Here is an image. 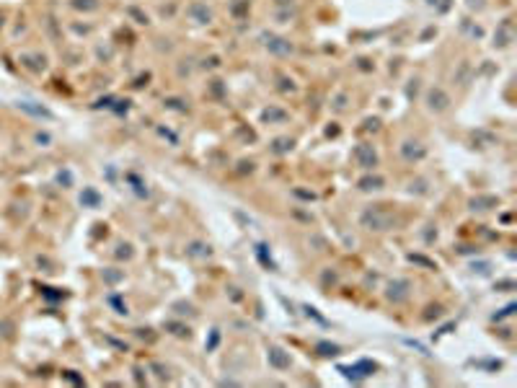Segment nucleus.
Returning <instances> with one entry per match:
<instances>
[{
    "instance_id": "f257e3e1",
    "label": "nucleus",
    "mask_w": 517,
    "mask_h": 388,
    "mask_svg": "<svg viewBox=\"0 0 517 388\" xmlns=\"http://www.w3.org/2000/svg\"><path fill=\"white\" fill-rule=\"evenodd\" d=\"M360 223H362L367 230H388V228L396 223V218H393L391 210H383V205H375V207H367V210L362 212Z\"/></svg>"
},
{
    "instance_id": "f03ea898",
    "label": "nucleus",
    "mask_w": 517,
    "mask_h": 388,
    "mask_svg": "<svg viewBox=\"0 0 517 388\" xmlns=\"http://www.w3.org/2000/svg\"><path fill=\"white\" fill-rule=\"evenodd\" d=\"M352 156H354L357 166H362V168H375L377 166V153H375V148L370 143H360Z\"/></svg>"
},
{
    "instance_id": "7ed1b4c3",
    "label": "nucleus",
    "mask_w": 517,
    "mask_h": 388,
    "mask_svg": "<svg viewBox=\"0 0 517 388\" xmlns=\"http://www.w3.org/2000/svg\"><path fill=\"white\" fill-rule=\"evenodd\" d=\"M409 290H411V282L409 280H393L385 290V298L391 303H404L409 298Z\"/></svg>"
},
{
    "instance_id": "20e7f679",
    "label": "nucleus",
    "mask_w": 517,
    "mask_h": 388,
    "mask_svg": "<svg viewBox=\"0 0 517 388\" xmlns=\"http://www.w3.org/2000/svg\"><path fill=\"white\" fill-rule=\"evenodd\" d=\"M262 42L269 52L274 54H290L292 52V44L285 39V36H277V34H262Z\"/></svg>"
},
{
    "instance_id": "39448f33",
    "label": "nucleus",
    "mask_w": 517,
    "mask_h": 388,
    "mask_svg": "<svg viewBox=\"0 0 517 388\" xmlns=\"http://www.w3.org/2000/svg\"><path fill=\"white\" fill-rule=\"evenodd\" d=\"M401 156H404L409 163H414V161H422V158L427 156V148H424L419 140H406V143L401 145Z\"/></svg>"
},
{
    "instance_id": "423d86ee",
    "label": "nucleus",
    "mask_w": 517,
    "mask_h": 388,
    "mask_svg": "<svg viewBox=\"0 0 517 388\" xmlns=\"http://www.w3.org/2000/svg\"><path fill=\"white\" fill-rule=\"evenodd\" d=\"M427 106H429L432 111H445V109L450 106V96H447L442 88H432V91L427 93Z\"/></svg>"
},
{
    "instance_id": "0eeeda50",
    "label": "nucleus",
    "mask_w": 517,
    "mask_h": 388,
    "mask_svg": "<svg viewBox=\"0 0 517 388\" xmlns=\"http://www.w3.org/2000/svg\"><path fill=\"white\" fill-rule=\"evenodd\" d=\"M267 357H269V365L274 367V370H287L290 367V352H285L282 347H269V352H267Z\"/></svg>"
},
{
    "instance_id": "6e6552de",
    "label": "nucleus",
    "mask_w": 517,
    "mask_h": 388,
    "mask_svg": "<svg viewBox=\"0 0 517 388\" xmlns=\"http://www.w3.org/2000/svg\"><path fill=\"white\" fill-rule=\"evenodd\" d=\"M18 62L31 73H44L47 70V57L44 54H21Z\"/></svg>"
},
{
    "instance_id": "1a4fd4ad",
    "label": "nucleus",
    "mask_w": 517,
    "mask_h": 388,
    "mask_svg": "<svg viewBox=\"0 0 517 388\" xmlns=\"http://www.w3.org/2000/svg\"><path fill=\"white\" fill-rule=\"evenodd\" d=\"M189 16L197 21V24H210V21H212V11L207 8V3H200V0L189 6Z\"/></svg>"
},
{
    "instance_id": "9d476101",
    "label": "nucleus",
    "mask_w": 517,
    "mask_h": 388,
    "mask_svg": "<svg viewBox=\"0 0 517 388\" xmlns=\"http://www.w3.org/2000/svg\"><path fill=\"white\" fill-rule=\"evenodd\" d=\"M347 378H352V380H362V378H367L372 370H375V365H370V362H360L357 367H339Z\"/></svg>"
},
{
    "instance_id": "9b49d317",
    "label": "nucleus",
    "mask_w": 517,
    "mask_h": 388,
    "mask_svg": "<svg viewBox=\"0 0 517 388\" xmlns=\"http://www.w3.org/2000/svg\"><path fill=\"white\" fill-rule=\"evenodd\" d=\"M385 186V179L383 176H365L357 181V189L360 191H375V189H383Z\"/></svg>"
},
{
    "instance_id": "f8f14e48",
    "label": "nucleus",
    "mask_w": 517,
    "mask_h": 388,
    "mask_svg": "<svg viewBox=\"0 0 517 388\" xmlns=\"http://www.w3.org/2000/svg\"><path fill=\"white\" fill-rule=\"evenodd\" d=\"M70 6L75 11H83V13H91L98 8V0H70Z\"/></svg>"
},
{
    "instance_id": "ddd939ff",
    "label": "nucleus",
    "mask_w": 517,
    "mask_h": 388,
    "mask_svg": "<svg viewBox=\"0 0 517 388\" xmlns=\"http://www.w3.org/2000/svg\"><path fill=\"white\" fill-rule=\"evenodd\" d=\"M186 254H189V256H210V246H207V243H200V241H194V243H189Z\"/></svg>"
},
{
    "instance_id": "4468645a",
    "label": "nucleus",
    "mask_w": 517,
    "mask_h": 388,
    "mask_svg": "<svg viewBox=\"0 0 517 388\" xmlns=\"http://www.w3.org/2000/svg\"><path fill=\"white\" fill-rule=\"evenodd\" d=\"M292 145H295L292 138H277V140L272 143V150H274V153H287V150H292Z\"/></svg>"
},
{
    "instance_id": "2eb2a0df",
    "label": "nucleus",
    "mask_w": 517,
    "mask_h": 388,
    "mask_svg": "<svg viewBox=\"0 0 517 388\" xmlns=\"http://www.w3.org/2000/svg\"><path fill=\"white\" fill-rule=\"evenodd\" d=\"M264 119H267V122H285V119H287V111H282V109H267V111H264Z\"/></svg>"
},
{
    "instance_id": "dca6fc26",
    "label": "nucleus",
    "mask_w": 517,
    "mask_h": 388,
    "mask_svg": "<svg viewBox=\"0 0 517 388\" xmlns=\"http://www.w3.org/2000/svg\"><path fill=\"white\" fill-rule=\"evenodd\" d=\"M81 202H83V205H91V207H96V205H98L101 200H98V194H96L93 189H86V191L81 194Z\"/></svg>"
},
{
    "instance_id": "f3484780",
    "label": "nucleus",
    "mask_w": 517,
    "mask_h": 388,
    "mask_svg": "<svg viewBox=\"0 0 517 388\" xmlns=\"http://www.w3.org/2000/svg\"><path fill=\"white\" fill-rule=\"evenodd\" d=\"M315 350H318L321 355H326V357H329V355H339V352H342V347H339V344H329V342H321Z\"/></svg>"
},
{
    "instance_id": "a211bd4d",
    "label": "nucleus",
    "mask_w": 517,
    "mask_h": 388,
    "mask_svg": "<svg viewBox=\"0 0 517 388\" xmlns=\"http://www.w3.org/2000/svg\"><path fill=\"white\" fill-rule=\"evenodd\" d=\"M18 106H21V109H26V111H31V114H39V117H47V119L52 117V114H49L47 109H39V106H31V101H24V104H18Z\"/></svg>"
},
{
    "instance_id": "6ab92c4d",
    "label": "nucleus",
    "mask_w": 517,
    "mask_h": 388,
    "mask_svg": "<svg viewBox=\"0 0 517 388\" xmlns=\"http://www.w3.org/2000/svg\"><path fill=\"white\" fill-rule=\"evenodd\" d=\"M471 205H473V210H489V205H496V200H494V197H486V200H473Z\"/></svg>"
},
{
    "instance_id": "aec40b11",
    "label": "nucleus",
    "mask_w": 517,
    "mask_h": 388,
    "mask_svg": "<svg viewBox=\"0 0 517 388\" xmlns=\"http://www.w3.org/2000/svg\"><path fill=\"white\" fill-rule=\"evenodd\" d=\"M248 6V0H238V3H235V8H233V13L235 16H243V8Z\"/></svg>"
},
{
    "instance_id": "412c9836",
    "label": "nucleus",
    "mask_w": 517,
    "mask_h": 388,
    "mask_svg": "<svg viewBox=\"0 0 517 388\" xmlns=\"http://www.w3.org/2000/svg\"><path fill=\"white\" fill-rule=\"evenodd\" d=\"M68 380H73V383H83V378H78V375H73V370H68V373H62Z\"/></svg>"
},
{
    "instance_id": "4be33fe9",
    "label": "nucleus",
    "mask_w": 517,
    "mask_h": 388,
    "mask_svg": "<svg viewBox=\"0 0 517 388\" xmlns=\"http://www.w3.org/2000/svg\"><path fill=\"white\" fill-rule=\"evenodd\" d=\"M215 344H217V332H212V339H210V344H207V347H210V350H212V347H215Z\"/></svg>"
},
{
    "instance_id": "5701e85b",
    "label": "nucleus",
    "mask_w": 517,
    "mask_h": 388,
    "mask_svg": "<svg viewBox=\"0 0 517 388\" xmlns=\"http://www.w3.org/2000/svg\"><path fill=\"white\" fill-rule=\"evenodd\" d=\"M0 29H3V16H0Z\"/></svg>"
}]
</instances>
